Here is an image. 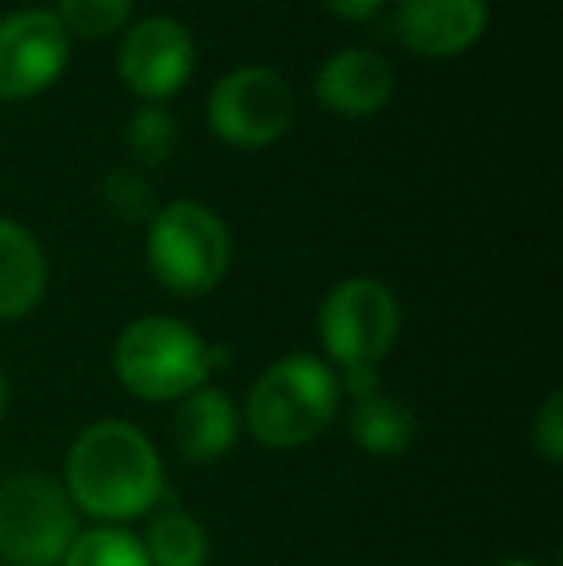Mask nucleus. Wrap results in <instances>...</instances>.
I'll use <instances>...</instances> for the list:
<instances>
[{
	"mask_svg": "<svg viewBox=\"0 0 563 566\" xmlns=\"http://www.w3.org/2000/svg\"><path fill=\"white\" fill-rule=\"evenodd\" d=\"M62 566H150L143 539L132 536L121 524H97L90 532H77Z\"/></svg>",
	"mask_w": 563,
	"mask_h": 566,
	"instance_id": "nucleus-16",
	"label": "nucleus"
},
{
	"mask_svg": "<svg viewBox=\"0 0 563 566\" xmlns=\"http://www.w3.org/2000/svg\"><path fill=\"white\" fill-rule=\"evenodd\" d=\"M116 62L132 93L166 101L194 74V39L174 15H147L128 28Z\"/></svg>",
	"mask_w": 563,
	"mask_h": 566,
	"instance_id": "nucleus-9",
	"label": "nucleus"
},
{
	"mask_svg": "<svg viewBox=\"0 0 563 566\" xmlns=\"http://www.w3.org/2000/svg\"><path fill=\"white\" fill-rule=\"evenodd\" d=\"M316 328L332 363H340L344 370L378 366L390 355L402 328L398 297L378 277H347L324 297Z\"/></svg>",
	"mask_w": 563,
	"mask_h": 566,
	"instance_id": "nucleus-6",
	"label": "nucleus"
},
{
	"mask_svg": "<svg viewBox=\"0 0 563 566\" xmlns=\"http://www.w3.org/2000/svg\"><path fill=\"white\" fill-rule=\"evenodd\" d=\"M46 259L39 239L15 220H0V321H20L43 301Z\"/></svg>",
	"mask_w": 563,
	"mask_h": 566,
	"instance_id": "nucleus-13",
	"label": "nucleus"
},
{
	"mask_svg": "<svg viewBox=\"0 0 563 566\" xmlns=\"http://www.w3.org/2000/svg\"><path fill=\"white\" fill-rule=\"evenodd\" d=\"M212 363L209 343L174 316H139L113 347L116 378L139 401H181L205 386Z\"/></svg>",
	"mask_w": 563,
	"mask_h": 566,
	"instance_id": "nucleus-3",
	"label": "nucleus"
},
{
	"mask_svg": "<svg viewBox=\"0 0 563 566\" xmlns=\"http://www.w3.org/2000/svg\"><path fill=\"white\" fill-rule=\"evenodd\" d=\"M101 201L121 220H147L155 217V189L139 170H113L101 181Z\"/></svg>",
	"mask_w": 563,
	"mask_h": 566,
	"instance_id": "nucleus-19",
	"label": "nucleus"
},
{
	"mask_svg": "<svg viewBox=\"0 0 563 566\" xmlns=\"http://www.w3.org/2000/svg\"><path fill=\"white\" fill-rule=\"evenodd\" d=\"M4 412H8V381H4V374H0V420H4Z\"/></svg>",
	"mask_w": 563,
	"mask_h": 566,
	"instance_id": "nucleus-22",
	"label": "nucleus"
},
{
	"mask_svg": "<svg viewBox=\"0 0 563 566\" xmlns=\"http://www.w3.org/2000/svg\"><path fill=\"white\" fill-rule=\"evenodd\" d=\"M394 31L425 59H451L487 31V0H398Z\"/></svg>",
	"mask_w": 563,
	"mask_h": 566,
	"instance_id": "nucleus-10",
	"label": "nucleus"
},
{
	"mask_svg": "<svg viewBox=\"0 0 563 566\" xmlns=\"http://www.w3.org/2000/svg\"><path fill=\"white\" fill-rule=\"evenodd\" d=\"M293 93L282 74L267 66H240L212 85L209 124L225 143L243 150L271 147L290 127Z\"/></svg>",
	"mask_w": 563,
	"mask_h": 566,
	"instance_id": "nucleus-7",
	"label": "nucleus"
},
{
	"mask_svg": "<svg viewBox=\"0 0 563 566\" xmlns=\"http://www.w3.org/2000/svg\"><path fill=\"white\" fill-rule=\"evenodd\" d=\"M150 274L178 297H197L220 285L232 262V239L217 212L197 201H174L150 217L147 228Z\"/></svg>",
	"mask_w": 563,
	"mask_h": 566,
	"instance_id": "nucleus-4",
	"label": "nucleus"
},
{
	"mask_svg": "<svg viewBox=\"0 0 563 566\" xmlns=\"http://www.w3.org/2000/svg\"><path fill=\"white\" fill-rule=\"evenodd\" d=\"M324 4L336 15H344V20H371L383 8V0H324Z\"/></svg>",
	"mask_w": 563,
	"mask_h": 566,
	"instance_id": "nucleus-21",
	"label": "nucleus"
},
{
	"mask_svg": "<svg viewBox=\"0 0 563 566\" xmlns=\"http://www.w3.org/2000/svg\"><path fill=\"white\" fill-rule=\"evenodd\" d=\"M498 566H536V563H525V559H510V563H498Z\"/></svg>",
	"mask_w": 563,
	"mask_h": 566,
	"instance_id": "nucleus-23",
	"label": "nucleus"
},
{
	"mask_svg": "<svg viewBox=\"0 0 563 566\" xmlns=\"http://www.w3.org/2000/svg\"><path fill=\"white\" fill-rule=\"evenodd\" d=\"M132 12V0H59V23L66 28V35H85V39H101L113 35L124 28Z\"/></svg>",
	"mask_w": 563,
	"mask_h": 566,
	"instance_id": "nucleus-17",
	"label": "nucleus"
},
{
	"mask_svg": "<svg viewBox=\"0 0 563 566\" xmlns=\"http://www.w3.org/2000/svg\"><path fill=\"white\" fill-rule=\"evenodd\" d=\"M533 448L541 451L544 462H556L563 459V394L560 389H552L549 397H544V405L536 409L533 417Z\"/></svg>",
	"mask_w": 563,
	"mask_h": 566,
	"instance_id": "nucleus-20",
	"label": "nucleus"
},
{
	"mask_svg": "<svg viewBox=\"0 0 563 566\" xmlns=\"http://www.w3.org/2000/svg\"><path fill=\"white\" fill-rule=\"evenodd\" d=\"M124 139H128V150L139 163H166L174 155V147H178V119L166 108H143V113L132 116Z\"/></svg>",
	"mask_w": 563,
	"mask_h": 566,
	"instance_id": "nucleus-18",
	"label": "nucleus"
},
{
	"mask_svg": "<svg viewBox=\"0 0 563 566\" xmlns=\"http://www.w3.org/2000/svg\"><path fill=\"white\" fill-rule=\"evenodd\" d=\"M62 490L93 521H136L163 497V462L136 424L97 420L70 443Z\"/></svg>",
	"mask_w": 563,
	"mask_h": 566,
	"instance_id": "nucleus-1",
	"label": "nucleus"
},
{
	"mask_svg": "<svg viewBox=\"0 0 563 566\" xmlns=\"http://www.w3.org/2000/svg\"><path fill=\"white\" fill-rule=\"evenodd\" d=\"M143 552H147L150 566H205L209 563V536L189 513L170 509L150 521Z\"/></svg>",
	"mask_w": 563,
	"mask_h": 566,
	"instance_id": "nucleus-15",
	"label": "nucleus"
},
{
	"mask_svg": "<svg viewBox=\"0 0 563 566\" xmlns=\"http://www.w3.org/2000/svg\"><path fill=\"white\" fill-rule=\"evenodd\" d=\"M170 436L186 462H217L240 440V412L225 389L201 386L178 401Z\"/></svg>",
	"mask_w": 563,
	"mask_h": 566,
	"instance_id": "nucleus-12",
	"label": "nucleus"
},
{
	"mask_svg": "<svg viewBox=\"0 0 563 566\" xmlns=\"http://www.w3.org/2000/svg\"><path fill=\"white\" fill-rule=\"evenodd\" d=\"M77 509L54 478L23 470L0 482V566H62Z\"/></svg>",
	"mask_w": 563,
	"mask_h": 566,
	"instance_id": "nucleus-5",
	"label": "nucleus"
},
{
	"mask_svg": "<svg viewBox=\"0 0 563 566\" xmlns=\"http://www.w3.org/2000/svg\"><path fill=\"white\" fill-rule=\"evenodd\" d=\"M70 35L46 8H20L0 15V101L43 93L66 70Z\"/></svg>",
	"mask_w": 563,
	"mask_h": 566,
	"instance_id": "nucleus-8",
	"label": "nucleus"
},
{
	"mask_svg": "<svg viewBox=\"0 0 563 566\" xmlns=\"http://www.w3.org/2000/svg\"><path fill=\"white\" fill-rule=\"evenodd\" d=\"M340 409V378L313 355H285L267 366L251 386L243 420L248 432L271 451L313 443Z\"/></svg>",
	"mask_w": 563,
	"mask_h": 566,
	"instance_id": "nucleus-2",
	"label": "nucleus"
},
{
	"mask_svg": "<svg viewBox=\"0 0 563 566\" xmlns=\"http://www.w3.org/2000/svg\"><path fill=\"white\" fill-rule=\"evenodd\" d=\"M347 432H352V440L367 454L394 459V454H402L414 443L417 420L406 401H398V397H390V394H371L352 405Z\"/></svg>",
	"mask_w": 563,
	"mask_h": 566,
	"instance_id": "nucleus-14",
	"label": "nucleus"
},
{
	"mask_svg": "<svg viewBox=\"0 0 563 566\" xmlns=\"http://www.w3.org/2000/svg\"><path fill=\"white\" fill-rule=\"evenodd\" d=\"M313 85L324 108L359 119L386 108L394 93V66L367 46H347V51H336L321 62Z\"/></svg>",
	"mask_w": 563,
	"mask_h": 566,
	"instance_id": "nucleus-11",
	"label": "nucleus"
}]
</instances>
